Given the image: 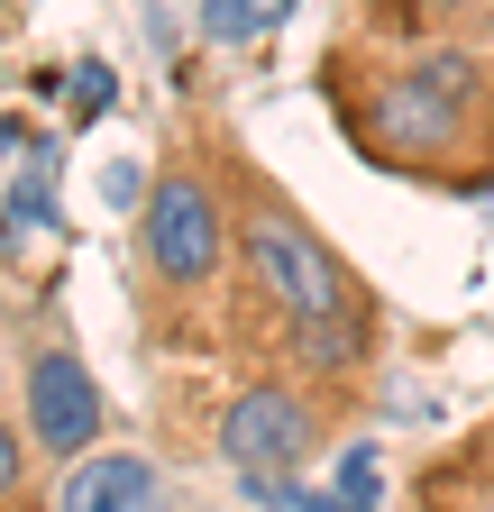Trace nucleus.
Returning a JSON list of instances; mask_svg holds the SVG:
<instances>
[{"mask_svg":"<svg viewBox=\"0 0 494 512\" xmlns=\"http://www.w3.org/2000/svg\"><path fill=\"white\" fill-rule=\"evenodd\" d=\"M220 174H229V229H238L220 357H238V375H312V384H339V394H366L385 357V320H394L385 293L238 147V128L220 147Z\"/></svg>","mask_w":494,"mask_h":512,"instance_id":"f257e3e1","label":"nucleus"},{"mask_svg":"<svg viewBox=\"0 0 494 512\" xmlns=\"http://www.w3.org/2000/svg\"><path fill=\"white\" fill-rule=\"evenodd\" d=\"M321 110L339 147L366 174H394L421 192H494V55L485 46H376L330 37L321 46Z\"/></svg>","mask_w":494,"mask_h":512,"instance_id":"f03ea898","label":"nucleus"},{"mask_svg":"<svg viewBox=\"0 0 494 512\" xmlns=\"http://www.w3.org/2000/svg\"><path fill=\"white\" fill-rule=\"evenodd\" d=\"M220 147H229V119L183 101L138 202V339L156 357H220V330H229L238 229H229Z\"/></svg>","mask_w":494,"mask_h":512,"instance_id":"7ed1b4c3","label":"nucleus"},{"mask_svg":"<svg viewBox=\"0 0 494 512\" xmlns=\"http://www.w3.org/2000/svg\"><path fill=\"white\" fill-rule=\"evenodd\" d=\"M357 412L366 394H339V384H312V375H238L211 412V448L238 476H302Z\"/></svg>","mask_w":494,"mask_h":512,"instance_id":"20e7f679","label":"nucleus"},{"mask_svg":"<svg viewBox=\"0 0 494 512\" xmlns=\"http://www.w3.org/2000/svg\"><path fill=\"white\" fill-rule=\"evenodd\" d=\"M19 421L37 439V458H55V467H83L101 448V430H110L101 375H92L83 339L55 320V302H37L28 339H19Z\"/></svg>","mask_w":494,"mask_h":512,"instance_id":"39448f33","label":"nucleus"},{"mask_svg":"<svg viewBox=\"0 0 494 512\" xmlns=\"http://www.w3.org/2000/svg\"><path fill=\"white\" fill-rule=\"evenodd\" d=\"M357 37H376V46H485L494 55V0H357Z\"/></svg>","mask_w":494,"mask_h":512,"instance_id":"423d86ee","label":"nucleus"},{"mask_svg":"<svg viewBox=\"0 0 494 512\" xmlns=\"http://www.w3.org/2000/svg\"><path fill=\"white\" fill-rule=\"evenodd\" d=\"M165 503V476L147 448H92L83 467H65L46 512H156Z\"/></svg>","mask_w":494,"mask_h":512,"instance_id":"0eeeda50","label":"nucleus"},{"mask_svg":"<svg viewBox=\"0 0 494 512\" xmlns=\"http://www.w3.org/2000/svg\"><path fill=\"white\" fill-rule=\"evenodd\" d=\"M0 512H46L37 503V439L10 403H0Z\"/></svg>","mask_w":494,"mask_h":512,"instance_id":"6e6552de","label":"nucleus"},{"mask_svg":"<svg viewBox=\"0 0 494 512\" xmlns=\"http://www.w3.org/2000/svg\"><path fill=\"white\" fill-rule=\"evenodd\" d=\"M284 10L293 0H202V37L211 46H247V37H266Z\"/></svg>","mask_w":494,"mask_h":512,"instance_id":"1a4fd4ad","label":"nucleus"},{"mask_svg":"<svg viewBox=\"0 0 494 512\" xmlns=\"http://www.w3.org/2000/svg\"><path fill=\"white\" fill-rule=\"evenodd\" d=\"M247 485V503H266V512H339L330 494H312L302 476H238Z\"/></svg>","mask_w":494,"mask_h":512,"instance_id":"9d476101","label":"nucleus"},{"mask_svg":"<svg viewBox=\"0 0 494 512\" xmlns=\"http://www.w3.org/2000/svg\"><path fill=\"white\" fill-rule=\"evenodd\" d=\"M339 512H385V485H376V448L348 458V485H339Z\"/></svg>","mask_w":494,"mask_h":512,"instance_id":"9b49d317","label":"nucleus"},{"mask_svg":"<svg viewBox=\"0 0 494 512\" xmlns=\"http://www.w3.org/2000/svg\"><path fill=\"white\" fill-rule=\"evenodd\" d=\"M74 74H83V83H74V128H83V119L110 110V64H74Z\"/></svg>","mask_w":494,"mask_h":512,"instance_id":"f8f14e48","label":"nucleus"},{"mask_svg":"<svg viewBox=\"0 0 494 512\" xmlns=\"http://www.w3.org/2000/svg\"><path fill=\"white\" fill-rule=\"evenodd\" d=\"M449 476H485V485H494V421H485V430L458 448V467H449Z\"/></svg>","mask_w":494,"mask_h":512,"instance_id":"ddd939ff","label":"nucleus"},{"mask_svg":"<svg viewBox=\"0 0 494 512\" xmlns=\"http://www.w3.org/2000/svg\"><path fill=\"white\" fill-rule=\"evenodd\" d=\"M10 138H19V128H10V119H0V147H10Z\"/></svg>","mask_w":494,"mask_h":512,"instance_id":"4468645a","label":"nucleus"},{"mask_svg":"<svg viewBox=\"0 0 494 512\" xmlns=\"http://www.w3.org/2000/svg\"><path fill=\"white\" fill-rule=\"evenodd\" d=\"M421 512H440V503H421Z\"/></svg>","mask_w":494,"mask_h":512,"instance_id":"2eb2a0df","label":"nucleus"}]
</instances>
